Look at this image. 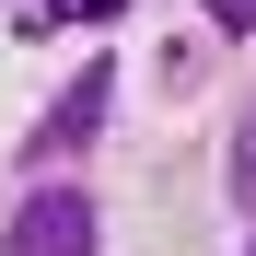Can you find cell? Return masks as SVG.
Wrapping results in <instances>:
<instances>
[{"instance_id":"1","label":"cell","mask_w":256,"mask_h":256,"mask_svg":"<svg viewBox=\"0 0 256 256\" xmlns=\"http://www.w3.org/2000/svg\"><path fill=\"white\" fill-rule=\"evenodd\" d=\"M12 256H94V210H82L70 186L24 198V222H12Z\"/></svg>"},{"instance_id":"3","label":"cell","mask_w":256,"mask_h":256,"mask_svg":"<svg viewBox=\"0 0 256 256\" xmlns=\"http://www.w3.org/2000/svg\"><path fill=\"white\" fill-rule=\"evenodd\" d=\"M12 12V35H58V24H105V12H128V0H0Z\"/></svg>"},{"instance_id":"6","label":"cell","mask_w":256,"mask_h":256,"mask_svg":"<svg viewBox=\"0 0 256 256\" xmlns=\"http://www.w3.org/2000/svg\"><path fill=\"white\" fill-rule=\"evenodd\" d=\"M244 256H256V244H244Z\"/></svg>"},{"instance_id":"2","label":"cell","mask_w":256,"mask_h":256,"mask_svg":"<svg viewBox=\"0 0 256 256\" xmlns=\"http://www.w3.org/2000/svg\"><path fill=\"white\" fill-rule=\"evenodd\" d=\"M105 105H116V82H105V58H94V70H82L47 116H35V140H24V152H82V140L105 128Z\"/></svg>"},{"instance_id":"5","label":"cell","mask_w":256,"mask_h":256,"mask_svg":"<svg viewBox=\"0 0 256 256\" xmlns=\"http://www.w3.org/2000/svg\"><path fill=\"white\" fill-rule=\"evenodd\" d=\"M210 24H222V35H244V24H256V0H210Z\"/></svg>"},{"instance_id":"4","label":"cell","mask_w":256,"mask_h":256,"mask_svg":"<svg viewBox=\"0 0 256 256\" xmlns=\"http://www.w3.org/2000/svg\"><path fill=\"white\" fill-rule=\"evenodd\" d=\"M233 198L256 210V105H244V128H233Z\"/></svg>"}]
</instances>
